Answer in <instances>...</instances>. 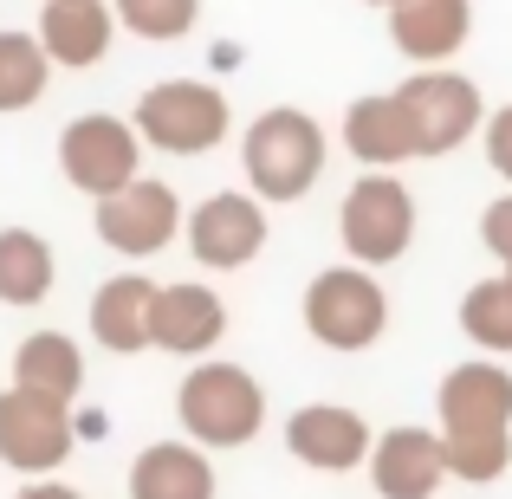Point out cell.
Segmentation results:
<instances>
[{
    "instance_id": "obj_23",
    "label": "cell",
    "mask_w": 512,
    "mask_h": 499,
    "mask_svg": "<svg viewBox=\"0 0 512 499\" xmlns=\"http://www.w3.org/2000/svg\"><path fill=\"white\" fill-rule=\"evenodd\" d=\"M441 441H448L454 480L487 487V480H500L512 467V428H441Z\"/></svg>"
},
{
    "instance_id": "obj_22",
    "label": "cell",
    "mask_w": 512,
    "mask_h": 499,
    "mask_svg": "<svg viewBox=\"0 0 512 499\" xmlns=\"http://www.w3.org/2000/svg\"><path fill=\"white\" fill-rule=\"evenodd\" d=\"M52 78V52L39 33H0V117L7 111H33L46 98Z\"/></svg>"
},
{
    "instance_id": "obj_24",
    "label": "cell",
    "mask_w": 512,
    "mask_h": 499,
    "mask_svg": "<svg viewBox=\"0 0 512 499\" xmlns=\"http://www.w3.org/2000/svg\"><path fill=\"white\" fill-rule=\"evenodd\" d=\"M461 331L487 350H512V273L480 279L474 292L461 299Z\"/></svg>"
},
{
    "instance_id": "obj_5",
    "label": "cell",
    "mask_w": 512,
    "mask_h": 499,
    "mask_svg": "<svg viewBox=\"0 0 512 499\" xmlns=\"http://www.w3.org/2000/svg\"><path fill=\"white\" fill-rule=\"evenodd\" d=\"M338 234H344V253L357 266L402 260L409 240H415V195L396 175H363L338 208Z\"/></svg>"
},
{
    "instance_id": "obj_16",
    "label": "cell",
    "mask_w": 512,
    "mask_h": 499,
    "mask_svg": "<svg viewBox=\"0 0 512 499\" xmlns=\"http://www.w3.org/2000/svg\"><path fill=\"white\" fill-rule=\"evenodd\" d=\"M156 292L143 273H124V279H104L98 299H91V331H98L104 350H117V357H137V350L156 344L150 318H156Z\"/></svg>"
},
{
    "instance_id": "obj_13",
    "label": "cell",
    "mask_w": 512,
    "mask_h": 499,
    "mask_svg": "<svg viewBox=\"0 0 512 499\" xmlns=\"http://www.w3.org/2000/svg\"><path fill=\"white\" fill-rule=\"evenodd\" d=\"M344 143L363 169H389L422 156V137H415V117L402 104V91H376V98H357L344 111Z\"/></svg>"
},
{
    "instance_id": "obj_18",
    "label": "cell",
    "mask_w": 512,
    "mask_h": 499,
    "mask_svg": "<svg viewBox=\"0 0 512 499\" xmlns=\"http://www.w3.org/2000/svg\"><path fill=\"white\" fill-rule=\"evenodd\" d=\"M130 499H214V467L201 441H156L130 461Z\"/></svg>"
},
{
    "instance_id": "obj_29",
    "label": "cell",
    "mask_w": 512,
    "mask_h": 499,
    "mask_svg": "<svg viewBox=\"0 0 512 499\" xmlns=\"http://www.w3.org/2000/svg\"><path fill=\"white\" fill-rule=\"evenodd\" d=\"M376 7H402V0H376Z\"/></svg>"
},
{
    "instance_id": "obj_10",
    "label": "cell",
    "mask_w": 512,
    "mask_h": 499,
    "mask_svg": "<svg viewBox=\"0 0 512 499\" xmlns=\"http://www.w3.org/2000/svg\"><path fill=\"white\" fill-rule=\"evenodd\" d=\"M266 247V208L253 195H208L188 214V253L208 273H240Z\"/></svg>"
},
{
    "instance_id": "obj_1",
    "label": "cell",
    "mask_w": 512,
    "mask_h": 499,
    "mask_svg": "<svg viewBox=\"0 0 512 499\" xmlns=\"http://www.w3.org/2000/svg\"><path fill=\"white\" fill-rule=\"evenodd\" d=\"M240 163H247V182L260 201H299L325 175V130L292 104H273L247 124Z\"/></svg>"
},
{
    "instance_id": "obj_19",
    "label": "cell",
    "mask_w": 512,
    "mask_h": 499,
    "mask_svg": "<svg viewBox=\"0 0 512 499\" xmlns=\"http://www.w3.org/2000/svg\"><path fill=\"white\" fill-rule=\"evenodd\" d=\"M111 7H98V0H46V13H39V39H46L52 65H65V72H85V65H98L104 52H111Z\"/></svg>"
},
{
    "instance_id": "obj_25",
    "label": "cell",
    "mask_w": 512,
    "mask_h": 499,
    "mask_svg": "<svg viewBox=\"0 0 512 499\" xmlns=\"http://www.w3.org/2000/svg\"><path fill=\"white\" fill-rule=\"evenodd\" d=\"M201 0H117V20L137 39H182L195 26Z\"/></svg>"
},
{
    "instance_id": "obj_9",
    "label": "cell",
    "mask_w": 512,
    "mask_h": 499,
    "mask_svg": "<svg viewBox=\"0 0 512 499\" xmlns=\"http://www.w3.org/2000/svg\"><path fill=\"white\" fill-rule=\"evenodd\" d=\"M402 104H409V117H415L422 156L461 150V143L474 137V124L487 117V104H480L474 78H461V72H415L409 85H402Z\"/></svg>"
},
{
    "instance_id": "obj_12",
    "label": "cell",
    "mask_w": 512,
    "mask_h": 499,
    "mask_svg": "<svg viewBox=\"0 0 512 499\" xmlns=\"http://www.w3.org/2000/svg\"><path fill=\"white\" fill-rule=\"evenodd\" d=\"M448 474L454 467H448V441L441 435H422V428H389V435H376L370 487L383 499H435Z\"/></svg>"
},
{
    "instance_id": "obj_30",
    "label": "cell",
    "mask_w": 512,
    "mask_h": 499,
    "mask_svg": "<svg viewBox=\"0 0 512 499\" xmlns=\"http://www.w3.org/2000/svg\"><path fill=\"white\" fill-rule=\"evenodd\" d=\"M506 273H512V266H506Z\"/></svg>"
},
{
    "instance_id": "obj_14",
    "label": "cell",
    "mask_w": 512,
    "mask_h": 499,
    "mask_svg": "<svg viewBox=\"0 0 512 499\" xmlns=\"http://www.w3.org/2000/svg\"><path fill=\"white\" fill-rule=\"evenodd\" d=\"M396 20H389V39H396L402 59L415 65H441L454 59V52L467 46V33H474V7L467 0H402V7H389Z\"/></svg>"
},
{
    "instance_id": "obj_26",
    "label": "cell",
    "mask_w": 512,
    "mask_h": 499,
    "mask_svg": "<svg viewBox=\"0 0 512 499\" xmlns=\"http://www.w3.org/2000/svg\"><path fill=\"white\" fill-rule=\"evenodd\" d=\"M480 247H487L493 260L512 266V195H500L487 214H480Z\"/></svg>"
},
{
    "instance_id": "obj_15",
    "label": "cell",
    "mask_w": 512,
    "mask_h": 499,
    "mask_svg": "<svg viewBox=\"0 0 512 499\" xmlns=\"http://www.w3.org/2000/svg\"><path fill=\"white\" fill-rule=\"evenodd\" d=\"M156 350H175V357H201V350L221 344L227 331V305L214 299L208 286H195V279H182V286H163L156 292Z\"/></svg>"
},
{
    "instance_id": "obj_27",
    "label": "cell",
    "mask_w": 512,
    "mask_h": 499,
    "mask_svg": "<svg viewBox=\"0 0 512 499\" xmlns=\"http://www.w3.org/2000/svg\"><path fill=\"white\" fill-rule=\"evenodd\" d=\"M487 163H493V175L512 182V104H500V111L487 117Z\"/></svg>"
},
{
    "instance_id": "obj_20",
    "label": "cell",
    "mask_w": 512,
    "mask_h": 499,
    "mask_svg": "<svg viewBox=\"0 0 512 499\" xmlns=\"http://www.w3.org/2000/svg\"><path fill=\"white\" fill-rule=\"evenodd\" d=\"M13 383L39 389V396H52V402H78V389H85V357H78L72 337L33 331L20 350H13Z\"/></svg>"
},
{
    "instance_id": "obj_6",
    "label": "cell",
    "mask_w": 512,
    "mask_h": 499,
    "mask_svg": "<svg viewBox=\"0 0 512 499\" xmlns=\"http://www.w3.org/2000/svg\"><path fill=\"white\" fill-rule=\"evenodd\" d=\"M72 402H52L39 396V389H0V461L13 467V474H59L65 461H72Z\"/></svg>"
},
{
    "instance_id": "obj_28",
    "label": "cell",
    "mask_w": 512,
    "mask_h": 499,
    "mask_svg": "<svg viewBox=\"0 0 512 499\" xmlns=\"http://www.w3.org/2000/svg\"><path fill=\"white\" fill-rule=\"evenodd\" d=\"M13 499H85V493H78V487H59V480H46V474H39L33 487H20Z\"/></svg>"
},
{
    "instance_id": "obj_4",
    "label": "cell",
    "mask_w": 512,
    "mask_h": 499,
    "mask_svg": "<svg viewBox=\"0 0 512 499\" xmlns=\"http://www.w3.org/2000/svg\"><path fill=\"white\" fill-rule=\"evenodd\" d=\"M389 325V299L363 266H331L305 286V331L325 350H370Z\"/></svg>"
},
{
    "instance_id": "obj_8",
    "label": "cell",
    "mask_w": 512,
    "mask_h": 499,
    "mask_svg": "<svg viewBox=\"0 0 512 499\" xmlns=\"http://www.w3.org/2000/svg\"><path fill=\"white\" fill-rule=\"evenodd\" d=\"M175 227H188L182 201H175V188L156 182V175H137L130 188H117V195L98 201V240L117 247V253H130V260L163 253L175 240Z\"/></svg>"
},
{
    "instance_id": "obj_21",
    "label": "cell",
    "mask_w": 512,
    "mask_h": 499,
    "mask_svg": "<svg viewBox=\"0 0 512 499\" xmlns=\"http://www.w3.org/2000/svg\"><path fill=\"white\" fill-rule=\"evenodd\" d=\"M52 292V247L33 227H0V305H39Z\"/></svg>"
},
{
    "instance_id": "obj_7",
    "label": "cell",
    "mask_w": 512,
    "mask_h": 499,
    "mask_svg": "<svg viewBox=\"0 0 512 499\" xmlns=\"http://www.w3.org/2000/svg\"><path fill=\"white\" fill-rule=\"evenodd\" d=\"M137 163H143V130H130L124 117L85 111V117H72V124H65V137H59L65 182L85 188L91 201L130 188V182H137Z\"/></svg>"
},
{
    "instance_id": "obj_3",
    "label": "cell",
    "mask_w": 512,
    "mask_h": 499,
    "mask_svg": "<svg viewBox=\"0 0 512 499\" xmlns=\"http://www.w3.org/2000/svg\"><path fill=\"white\" fill-rule=\"evenodd\" d=\"M130 124L163 156H201L227 137V98L221 85H201V78H169V85H150L137 98Z\"/></svg>"
},
{
    "instance_id": "obj_2",
    "label": "cell",
    "mask_w": 512,
    "mask_h": 499,
    "mask_svg": "<svg viewBox=\"0 0 512 499\" xmlns=\"http://www.w3.org/2000/svg\"><path fill=\"white\" fill-rule=\"evenodd\" d=\"M175 415L201 448H240V441L260 435L266 396L240 363H195L175 389Z\"/></svg>"
},
{
    "instance_id": "obj_11",
    "label": "cell",
    "mask_w": 512,
    "mask_h": 499,
    "mask_svg": "<svg viewBox=\"0 0 512 499\" xmlns=\"http://www.w3.org/2000/svg\"><path fill=\"white\" fill-rule=\"evenodd\" d=\"M286 448L292 461H305L312 474H350V467L370 461V422L344 402H305L286 422Z\"/></svg>"
},
{
    "instance_id": "obj_17",
    "label": "cell",
    "mask_w": 512,
    "mask_h": 499,
    "mask_svg": "<svg viewBox=\"0 0 512 499\" xmlns=\"http://www.w3.org/2000/svg\"><path fill=\"white\" fill-rule=\"evenodd\" d=\"M441 428H512V376L500 363H454L441 376Z\"/></svg>"
}]
</instances>
